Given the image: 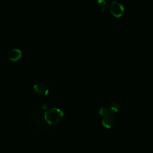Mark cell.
Returning a JSON list of instances; mask_svg holds the SVG:
<instances>
[{"label": "cell", "instance_id": "cell-6", "mask_svg": "<svg viewBox=\"0 0 153 153\" xmlns=\"http://www.w3.org/2000/svg\"><path fill=\"white\" fill-rule=\"evenodd\" d=\"M120 105L118 102H112L109 103V105L108 106V110L111 114L112 113H115L118 111L120 109Z\"/></svg>", "mask_w": 153, "mask_h": 153}, {"label": "cell", "instance_id": "cell-3", "mask_svg": "<svg viewBox=\"0 0 153 153\" xmlns=\"http://www.w3.org/2000/svg\"><path fill=\"white\" fill-rule=\"evenodd\" d=\"M33 89L41 95H47L49 91L48 87L45 84L41 82L35 83L33 85Z\"/></svg>", "mask_w": 153, "mask_h": 153}, {"label": "cell", "instance_id": "cell-1", "mask_svg": "<svg viewBox=\"0 0 153 153\" xmlns=\"http://www.w3.org/2000/svg\"><path fill=\"white\" fill-rule=\"evenodd\" d=\"M63 116V111L58 108H52L44 112V118L50 124H57Z\"/></svg>", "mask_w": 153, "mask_h": 153}, {"label": "cell", "instance_id": "cell-2", "mask_svg": "<svg viewBox=\"0 0 153 153\" xmlns=\"http://www.w3.org/2000/svg\"><path fill=\"white\" fill-rule=\"evenodd\" d=\"M109 9L111 13L116 17L121 16L124 11V7L123 4L118 1H113L111 2L109 5Z\"/></svg>", "mask_w": 153, "mask_h": 153}, {"label": "cell", "instance_id": "cell-8", "mask_svg": "<svg viewBox=\"0 0 153 153\" xmlns=\"http://www.w3.org/2000/svg\"><path fill=\"white\" fill-rule=\"evenodd\" d=\"M97 4L99 5V7L101 8V10L102 11H104L107 8L108 2L105 0H98L97 1Z\"/></svg>", "mask_w": 153, "mask_h": 153}, {"label": "cell", "instance_id": "cell-4", "mask_svg": "<svg viewBox=\"0 0 153 153\" xmlns=\"http://www.w3.org/2000/svg\"><path fill=\"white\" fill-rule=\"evenodd\" d=\"M22 56V51L20 49L14 48H13L8 54V59L13 62H16Z\"/></svg>", "mask_w": 153, "mask_h": 153}, {"label": "cell", "instance_id": "cell-5", "mask_svg": "<svg viewBox=\"0 0 153 153\" xmlns=\"http://www.w3.org/2000/svg\"><path fill=\"white\" fill-rule=\"evenodd\" d=\"M103 126L106 128L111 127L114 123V118L112 114H109L103 117L102 121Z\"/></svg>", "mask_w": 153, "mask_h": 153}, {"label": "cell", "instance_id": "cell-7", "mask_svg": "<svg viewBox=\"0 0 153 153\" xmlns=\"http://www.w3.org/2000/svg\"><path fill=\"white\" fill-rule=\"evenodd\" d=\"M99 113L103 117L108 115V114H111L109 112V110H108V107L105 106H102L99 109Z\"/></svg>", "mask_w": 153, "mask_h": 153}]
</instances>
